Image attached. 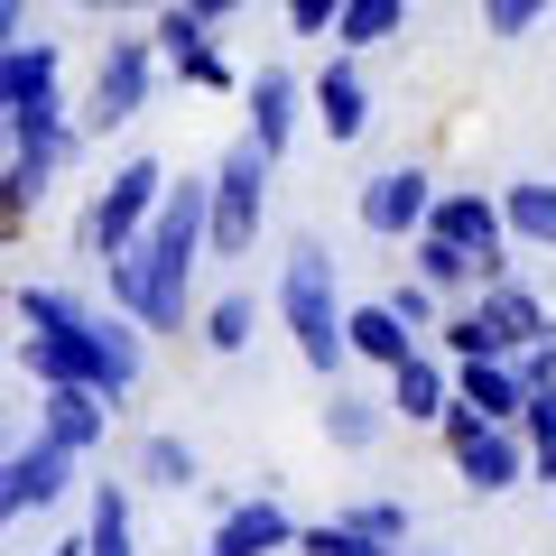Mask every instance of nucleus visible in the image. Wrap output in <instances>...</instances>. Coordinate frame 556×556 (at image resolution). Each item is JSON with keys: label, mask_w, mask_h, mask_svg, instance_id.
Listing matches in <instances>:
<instances>
[{"label": "nucleus", "mask_w": 556, "mask_h": 556, "mask_svg": "<svg viewBox=\"0 0 556 556\" xmlns=\"http://www.w3.org/2000/svg\"><path fill=\"white\" fill-rule=\"evenodd\" d=\"M139 334H149V325L139 316H93V306H84V316H65V325H28V343H20V362L28 371H38V390L47 380H93V390H112V399H130L139 390Z\"/></svg>", "instance_id": "f257e3e1"}, {"label": "nucleus", "mask_w": 556, "mask_h": 556, "mask_svg": "<svg viewBox=\"0 0 556 556\" xmlns=\"http://www.w3.org/2000/svg\"><path fill=\"white\" fill-rule=\"evenodd\" d=\"M278 316H288V334H298L306 371L343 380V362H353V306L334 298V260H325V241H298V251L278 260Z\"/></svg>", "instance_id": "f03ea898"}, {"label": "nucleus", "mask_w": 556, "mask_h": 556, "mask_svg": "<svg viewBox=\"0 0 556 556\" xmlns=\"http://www.w3.org/2000/svg\"><path fill=\"white\" fill-rule=\"evenodd\" d=\"M445 455H455V473H464L473 501H492V492H510V482L538 473L529 427H519V417H482V408H464V399H455V417H445Z\"/></svg>", "instance_id": "7ed1b4c3"}, {"label": "nucleus", "mask_w": 556, "mask_h": 556, "mask_svg": "<svg viewBox=\"0 0 556 556\" xmlns=\"http://www.w3.org/2000/svg\"><path fill=\"white\" fill-rule=\"evenodd\" d=\"M269 167H278V149H269V139H251V130L223 149V167H214V260H241V251L260 241V214H269Z\"/></svg>", "instance_id": "20e7f679"}, {"label": "nucleus", "mask_w": 556, "mask_h": 556, "mask_svg": "<svg viewBox=\"0 0 556 556\" xmlns=\"http://www.w3.org/2000/svg\"><path fill=\"white\" fill-rule=\"evenodd\" d=\"M159 195H167V167L159 159H121L112 186L84 204V260H121L149 223H159Z\"/></svg>", "instance_id": "39448f33"}, {"label": "nucleus", "mask_w": 556, "mask_h": 556, "mask_svg": "<svg viewBox=\"0 0 556 556\" xmlns=\"http://www.w3.org/2000/svg\"><path fill=\"white\" fill-rule=\"evenodd\" d=\"M102 278H112V306H121V316H139L149 334H177V325H186V278H195V269L167 260L149 232H139L121 260H102Z\"/></svg>", "instance_id": "423d86ee"}, {"label": "nucleus", "mask_w": 556, "mask_h": 556, "mask_svg": "<svg viewBox=\"0 0 556 556\" xmlns=\"http://www.w3.org/2000/svg\"><path fill=\"white\" fill-rule=\"evenodd\" d=\"M159 38H112L93 65V93H84V130H121V121L149 112V75H159Z\"/></svg>", "instance_id": "0eeeda50"}, {"label": "nucleus", "mask_w": 556, "mask_h": 556, "mask_svg": "<svg viewBox=\"0 0 556 556\" xmlns=\"http://www.w3.org/2000/svg\"><path fill=\"white\" fill-rule=\"evenodd\" d=\"M353 214H362V232L371 241H417L427 223H437V177L427 167H380V177H362V195H353Z\"/></svg>", "instance_id": "6e6552de"}, {"label": "nucleus", "mask_w": 556, "mask_h": 556, "mask_svg": "<svg viewBox=\"0 0 556 556\" xmlns=\"http://www.w3.org/2000/svg\"><path fill=\"white\" fill-rule=\"evenodd\" d=\"M0 112H10V130H56V121H65V102H56V47H38V38L0 47Z\"/></svg>", "instance_id": "1a4fd4ad"}, {"label": "nucleus", "mask_w": 556, "mask_h": 556, "mask_svg": "<svg viewBox=\"0 0 556 556\" xmlns=\"http://www.w3.org/2000/svg\"><path fill=\"white\" fill-rule=\"evenodd\" d=\"M65 492H75V445L38 427V445H20V455H10V473H0V510L28 519V510H56Z\"/></svg>", "instance_id": "9d476101"}, {"label": "nucleus", "mask_w": 556, "mask_h": 556, "mask_svg": "<svg viewBox=\"0 0 556 556\" xmlns=\"http://www.w3.org/2000/svg\"><path fill=\"white\" fill-rule=\"evenodd\" d=\"M149 241H159L167 260H186V269H195V260L214 251V177H167V195H159V223H149Z\"/></svg>", "instance_id": "9b49d317"}, {"label": "nucleus", "mask_w": 556, "mask_h": 556, "mask_svg": "<svg viewBox=\"0 0 556 556\" xmlns=\"http://www.w3.org/2000/svg\"><path fill=\"white\" fill-rule=\"evenodd\" d=\"M278 473H260V492H241L232 510L214 519V547H232V556H288L298 547V519H288V501L269 492Z\"/></svg>", "instance_id": "f8f14e48"}, {"label": "nucleus", "mask_w": 556, "mask_h": 556, "mask_svg": "<svg viewBox=\"0 0 556 556\" xmlns=\"http://www.w3.org/2000/svg\"><path fill=\"white\" fill-rule=\"evenodd\" d=\"M38 427H47V437H65L75 455H93V445L112 437V390H93V380H47Z\"/></svg>", "instance_id": "ddd939ff"}, {"label": "nucleus", "mask_w": 556, "mask_h": 556, "mask_svg": "<svg viewBox=\"0 0 556 556\" xmlns=\"http://www.w3.org/2000/svg\"><path fill=\"white\" fill-rule=\"evenodd\" d=\"M390 408L408 417V427H445V417H455V371H445V353L417 343V353L390 371Z\"/></svg>", "instance_id": "4468645a"}, {"label": "nucleus", "mask_w": 556, "mask_h": 556, "mask_svg": "<svg viewBox=\"0 0 556 556\" xmlns=\"http://www.w3.org/2000/svg\"><path fill=\"white\" fill-rule=\"evenodd\" d=\"M316 130L334 139V149H353V139L371 130V84H362L353 47H343V56L325 65V75H316Z\"/></svg>", "instance_id": "2eb2a0df"}, {"label": "nucleus", "mask_w": 556, "mask_h": 556, "mask_svg": "<svg viewBox=\"0 0 556 556\" xmlns=\"http://www.w3.org/2000/svg\"><path fill=\"white\" fill-rule=\"evenodd\" d=\"M241 102H251V139H269L278 159H288V139H298V102H316V84H298L288 65H260V75L241 84Z\"/></svg>", "instance_id": "dca6fc26"}, {"label": "nucleus", "mask_w": 556, "mask_h": 556, "mask_svg": "<svg viewBox=\"0 0 556 556\" xmlns=\"http://www.w3.org/2000/svg\"><path fill=\"white\" fill-rule=\"evenodd\" d=\"M408 260H417V278H437L445 298H473L482 278H492V260H482L473 241H455V232H437V223H427V232L408 241Z\"/></svg>", "instance_id": "f3484780"}, {"label": "nucleus", "mask_w": 556, "mask_h": 556, "mask_svg": "<svg viewBox=\"0 0 556 556\" xmlns=\"http://www.w3.org/2000/svg\"><path fill=\"white\" fill-rule=\"evenodd\" d=\"M437 353H445V362H482V353H510V325L492 316V298H482V288H473V298H455V306H445V325H437Z\"/></svg>", "instance_id": "a211bd4d"}, {"label": "nucleus", "mask_w": 556, "mask_h": 556, "mask_svg": "<svg viewBox=\"0 0 556 556\" xmlns=\"http://www.w3.org/2000/svg\"><path fill=\"white\" fill-rule=\"evenodd\" d=\"M455 399L482 408V417H519L529 408V380H519L510 353H482V362H455Z\"/></svg>", "instance_id": "6ab92c4d"}, {"label": "nucleus", "mask_w": 556, "mask_h": 556, "mask_svg": "<svg viewBox=\"0 0 556 556\" xmlns=\"http://www.w3.org/2000/svg\"><path fill=\"white\" fill-rule=\"evenodd\" d=\"M343 334H353V362H371V371H399V362L417 353V325L399 316L390 298H371V306H353V325H343Z\"/></svg>", "instance_id": "aec40b11"}, {"label": "nucleus", "mask_w": 556, "mask_h": 556, "mask_svg": "<svg viewBox=\"0 0 556 556\" xmlns=\"http://www.w3.org/2000/svg\"><path fill=\"white\" fill-rule=\"evenodd\" d=\"M437 232L473 241L492 269H510V260H501V241H510V204H501V195H437Z\"/></svg>", "instance_id": "412c9836"}, {"label": "nucleus", "mask_w": 556, "mask_h": 556, "mask_svg": "<svg viewBox=\"0 0 556 556\" xmlns=\"http://www.w3.org/2000/svg\"><path fill=\"white\" fill-rule=\"evenodd\" d=\"M390 399H353V390H343V380H334V390H325V437H334L343 445V455H371V445L380 437H390Z\"/></svg>", "instance_id": "4be33fe9"}, {"label": "nucleus", "mask_w": 556, "mask_h": 556, "mask_svg": "<svg viewBox=\"0 0 556 556\" xmlns=\"http://www.w3.org/2000/svg\"><path fill=\"white\" fill-rule=\"evenodd\" d=\"M501 204H510V241L556 251V186L547 177H510V186H501Z\"/></svg>", "instance_id": "5701e85b"}, {"label": "nucleus", "mask_w": 556, "mask_h": 556, "mask_svg": "<svg viewBox=\"0 0 556 556\" xmlns=\"http://www.w3.org/2000/svg\"><path fill=\"white\" fill-rule=\"evenodd\" d=\"M84 538H93V556H130L139 529H130V482H93V501H84Z\"/></svg>", "instance_id": "b1692460"}, {"label": "nucleus", "mask_w": 556, "mask_h": 556, "mask_svg": "<svg viewBox=\"0 0 556 556\" xmlns=\"http://www.w3.org/2000/svg\"><path fill=\"white\" fill-rule=\"evenodd\" d=\"M251 334H260V298L251 288H223V298L204 306V353L232 362V353H251Z\"/></svg>", "instance_id": "393cba45"}, {"label": "nucleus", "mask_w": 556, "mask_h": 556, "mask_svg": "<svg viewBox=\"0 0 556 556\" xmlns=\"http://www.w3.org/2000/svg\"><path fill=\"white\" fill-rule=\"evenodd\" d=\"M139 482L149 492H195L204 482V455L186 437H139Z\"/></svg>", "instance_id": "a878e982"}, {"label": "nucleus", "mask_w": 556, "mask_h": 556, "mask_svg": "<svg viewBox=\"0 0 556 556\" xmlns=\"http://www.w3.org/2000/svg\"><path fill=\"white\" fill-rule=\"evenodd\" d=\"M408 28V0H343V20H334V47H380V38H399Z\"/></svg>", "instance_id": "bb28decb"}, {"label": "nucleus", "mask_w": 556, "mask_h": 556, "mask_svg": "<svg viewBox=\"0 0 556 556\" xmlns=\"http://www.w3.org/2000/svg\"><path fill=\"white\" fill-rule=\"evenodd\" d=\"M298 556H408V547L353 529V519H316V529H298Z\"/></svg>", "instance_id": "cd10ccee"}, {"label": "nucleus", "mask_w": 556, "mask_h": 556, "mask_svg": "<svg viewBox=\"0 0 556 556\" xmlns=\"http://www.w3.org/2000/svg\"><path fill=\"white\" fill-rule=\"evenodd\" d=\"M167 75L195 84V93H223V84H232V65H223L214 38H186V47H167Z\"/></svg>", "instance_id": "c85d7f7f"}, {"label": "nucleus", "mask_w": 556, "mask_h": 556, "mask_svg": "<svg viewBox=\"0 0 556 556\" xmlns=\"http://www.w3.org/2000/svg\"><path fill=\"white\" fill-rule=\"evenodd\" d=\"M519 427H529V445H538V482L556 492V390H529V408H519Z\"/></svg>", "instance_id": "c756f323"}, {"label": "nucleus", "mask_w": 556, "mask_h": 556, "mask_svg": "<svg viewBox=\"0 0 556 556\" xmlns=\"http://www.w3.org/2000/svg\"><path fill=\"white\" fill-rule=\"evenodd\" d=\"M547 10H556V0H482V28H492V38H529Z\"/></svg>", "instance_id": "7c9ffc66"}, {"label": "nucleus", "mask_w": 556, "mask_h": 556, "mask_svg": "<svg viewBox=\"0 0 556 556\" xmlns=\"http://www.w3.org/2000/svg\"><path fill=\"white\" fill-rule=\"evenodd\" d=\"M353 529H371V538H390V547H408V501H353Z\"/></svg>", "instance_id": "2f4dec72"}, {"label": "nucleus", "mask_w": 556, "mask_h": 556, "mask_svg": "<svg viewBox=\"0 0 556 556\" xmlns=\"http://www.w3.org/2000/svg\"><path fill=\"white\" fill-rule=\"evenodd\" d=\"M84 316V298H65V288H20V325H65Z\"/></svg>", "instance_id": "473e14b6"}, {"label": "nucleus", "mask_w": 556, "mask_h": 556, "mask_svg": "<svg viewBox=\"0 0 556 556\" xmlns=\"http://www.w3.org/2000/svg\"><path fill=\"white\" fill-rule=\"evenodd\" d=\"M510 362H519V380H529V390H556V334H529Z\"/></svg>", "instance_id": "72a5a7b5"}, {"label": "nucleus", "mask_w": 556, "mask_h": 556, "mask_svg": "<svg viewBox=\"0 0 556 556\" xmlns=\"http://www.w3.org/2000/svg\"><path fill=\"white\" fill-rule=\"evenodd\" d=\"M334 20H343V0H288V28L298 38H334Z\"/></svg>", "instance_id": "f704fd0d"}, {"label": "nucleus", "mask_w": 556, "mask_h": 556, "mask_svg": "<svg viewBox=\"0 0 556 556\" xmlns=\"http://www.w3.org/2000/svg\"><path fill=\"white\" fill-rule=\"evenodd\" d=\"M75 10H102L112 20V10H167V0H75Z\"/></svg>", "instance_id": "c9c22d12"}, {"label": "nucleus", "mask_w": 556, "mask_h": 556, "mask_svg": "<svg viewBox=\"0 0 556 556\" xmlns=\"http://www.w3.org/2000/svg\"><path fill=\"white\" fill-rule=\"evenodd\" d=\"M186 10H204V20H232V10H241V0H186Z\"/></svg>", "instance_id": "e433bc0d"}, {"label": "nucleus", "mask_w": 556, "mask_h": 556, "mask_svg": "<svg viewBox=\"0 0 556 556\" xmlns=\"http://www.w3.org/2000/svg\"><path fill=\"white\" fill-rule=\"evenodd\" d=\"M47 556H93V538H65V547H47Z\"/></svg>", "instance_id": "4c0bfd02"}, {"label": "nucleus", "mask_w": 556, "mask_h": 556, "mask_svg": "<svg viewBox=\"0 0 556 556\" xmlns=\"http://www.w3.org/2000/svg\"><path fill=\"white\" fill-rule=\"evenodd\" d=\"M204 556H232V547H204Z\"/></svg>", "instance_id": "58836bf2"}]
</instances>
